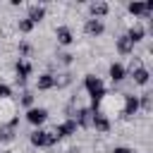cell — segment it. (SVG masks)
<instances>
[{"instance_id":"cell-1","label":"cell","mask_w":153,"mask_h":153,"mask_svg":"<svg viewBox=\"0 0 153 153\" xmlns=\"http://www.w3.org/2000/svg\"><path fill=\"white\" fill-rule=\"evenodd\" d=\"M122 105H124V93H105L96 108V112L112 117V115H122Z\"/></svg>"},{"instance_id":"cell-2","label":"cell","mask_w":153,"mask_h":153,"mask_svg":"<svg viewBox=\"0 0 153 153\" xmlns=\"http://www.w3.org/2000/svg\"><path fill=\"white\" fill-rule=\"evenodd\" d=\"M84 88H86V93L91 96V105H88V108L96 112L100 98L105 96V84H103L100 76H96V74H86V76H84Z\"/></svg>"},{"instance_id":"cell-3","label":"cell","mask_w":153,"mask_h":153,"mask_svg":"<svg viewBox=\"0 0 153 153\" xmlns=\"http://www.w3.org/2000/svg\"><path fill=\"white\" fill-rule=\"evenodd\" d=\"M29 141L33 148H50L60 141V136L55 134V129H33L29 134Z\"/></svg>"},{"instance_id":"cell-4","label":"cell","mask_w":153,"mask_h":153,"mask_svg":"<svg viewBox=\"0 0 153 153\" xmlns=\"http://www.w3.org/2000/svg\"><path fill=\"white\" fill-rule=\"evenodd\" d=\"M19 124V115H17V103L12 98L0 100V127H17Z\"/></svg>"},{"instance_id":"cell-5","label":"cell","mask_w":153,"mask_h":153,"mask_svg":"<svg viewBox=\"0 0 153 153\" xmlns=\"http://www.w3.org/2000/svg\"><path fill=\"white\" fill-rule=\"evenodd\" d=\"M33 74V65L29 62V60H17L14 62V81H17V86H26V79Z\"/></svg>"},{"instance_id":"cell-6","label":"cell","mask_w":153,"mask_h":153,"mask_svg":"<svg viewBox=\"0 0 153 153\" xmlns=\"http://www.w3.org/2000/svg\"><path fill=\"white\" fill-rule=\"evenodd\" d=\"M127 10H129V14H131V17H143V19H148V17H151V12H153V2H151V0H148V2L131 0V2H127Z\"/></svg>"},{"instance_id":"cell-7","label":"cell","mask_w":153,"mask_h":153,"mask_svg":"<svg viewBox=\"0 0 153 153\" xmlns=\"http://www.w3.org/2000/svg\"><path fill=\"white\" fill-rule=\"evenodd\" d=\"M139 112V96L124 93V105H122V120H131Z\"/></svg>"},{"instance_id":"cell-8","label":"cell","mask_w":153,"mask_h":153,"mask_svg":"<svg viewBox=\"0 0 153 153\" xmlns=\"http://www.w3.org/2000/svg\"><path fill=\"white\" fill-rule=\"evenodd\" d=\"M45 120H48V110L45 108H29L26 110V122L29 124H33L36 129H41V124H45Z\"/></svg>"},{"instance_id":"cell-9","label":"cell","mask_w":153,"mask_h":153,"mask_svg":"<svg viewBox=\"0 0 153 153\" xmlns=\"http://www.w3.org/2000/svg\"><path fill=\"white\" fill-rule=\"evenodd\" d=\"M84 31H86L91 38H98V36H103V31H105V22H103V19L88 17V19L84 22Z\"/></svg>"},{"instance_id":"cell-10","label":"cell","mask_w":153,"mask_h":153,"mask_svg":"<svg viewBox=\"0 0 153 153\" xmlns=\"http://www.w3.org/2000/svg\"><path fill=\"white\" fill-rule=\"evenodd\" d=\"M124 36H127V38H129V41H131V43L136 45V43H141V41L146 38V26H143L141 22H134V24L129 26V31H127Z\"/></svg>"},{"instance_id":"cell-11","label":"cell","mask_w":153,"mask_h":153,"mask_svg":"<svg viewBox=\"0 0 153 153\" xmlns=\"http://www.w3.org/2000/svg\"><path fill=\"white\" fill-rule=\"evenodd\" d=\"M127 76H131V81L136 84V86H146L148 81H151V72H148V67H136V69H131Z\"/></svg>"},{"instance_id":"cell-12","label":"cell","mask_w":153,"mask_h":153,"mask_svg":"<svg viewBox=\"0 0 153 153\" xmlns=\"http://www.w3.org/2000/svg\"><path fill=\"white\" fill-rule=\"evenodd\" d=\"M74 122H76V127L91 129V122H93V110H91V108H79V110H76V115H74Z\"/></svg>"},{"instance_id":"cell-13","label":"cell","mask_w":153,"mask_h":153,"mask_svg":"<svg viewBox=\"0 0 153 153\" xmlns=\"http://www.w3.org/2000/svg\"><path fill=\"white\" fill-rule=\"evenodd\" d=\"M26 19L33 22V24L43 22V19H45V5H38V2L29 5V7H26Z\"/></svg>"},{"instance_id":"cell-14","label":"cell","mask_w":153,"mask_h":153,"mask_svg":"<svg viewBox=\"0 0 153 153\" xmlns=\"http://www.w3.org/2000/svg\"><path fill=\"white\" fill-rule=\"evenodd\" d=\"M53 129H55V134L62 139V136H72V134H76V129H79V127H76V122H74V120H62V122H60V124H55Z\"/></svg>"},{"instance_id":"cell-15","label":"cell","mask_w":153,"mask_h":153,"mask_svg":"<svg viewBox=\"0 0 153 153\" xmlns=\"http://www.w3.org/2000/svg\"><path fill=\"white\" fill-rule=\"evenodd\" d=\"M55 38H57L60 45H72V43H74V31H72V26H57V29H55Z\"/></svg>"},{"instance_id":"cell-16","label":"cell","mask_w":153,"mask_h":153,"mask_svg":"<svg viewBox=\"0 0 153 153\" xmlns=\"http://www.w3.org/2000/svg\"><path fill=\"white\" fill-rule=\"evenodd\" d=\"M108 74H110L112 84H122V81L127 79V67H124L122 62H112L110 69H108Z\"/></svg>"},{"instance_id":"cell-17","label":"cell","mask_w":153,"mask_h":153,"mask_svg":"<svg viewBox=\"0 0 153 153\" xmlns=\"http://www.w3.org/2000/svg\"><path fill=\"white\" fill-rule=\"evenodd\" d=\"M36 88H38V91H50V88H55V76H53V72L38 74V76H36Z\"/></svg>"},{"instance_id":"cell-18","label":"cell","mask_w":153,"mask_h":153,"mask_svg":"<svg viewBox=\"0 0 153 153\" xmlns=\"http://www.w3.org/2000/svg\"><path fill=\"white\" fill-rule=\"evenodd\" d=\"M88 12H91V17H93V19H103V17L110 12V5H108V2H103V0H96V2H91V5H88Z\"/></svg>"},{"instance_id":"cell-19","label":"cell","mask_w":153,"mask_h":153,"mask_svg":"<svg viewBox=\"0 0 153 153\" xmlns=\"http://www.w3.org/2000/svg\"><path fill=\"white\" fill-rule=\"evenodd\" d=\"M115 50H117L120 55H131V53H134V43L122 33V36L115 38Z\"/></svg>"},{"instance_id":"cell-20","label":"cell","mask_w":153,"mask_h":153,"mask_svg":"<svg viewBox=\"0 0 153 153\" xmlns=\"http://www.w3.org/2000/svg\"><path fill=\"white\" fill-rule=\"evenodd\" d=\"M91 127L96 129V131H100V134H105V131H110V117H105V115H100V112H93V122H91Z\"/></svg>"},{"instance_id":"cell-21","label":"cell","mask_w":153,"mask_h":153,"mask_svg":"<svg viewBox=\"0 0 153 153\" xmlns=\"http://www.w3.org/2000/svg\"><path fill=\"white\" fill-rule=\"evenodd\" d=\"M139 110H143V112H151L153 110V93H141L139 96Z\"/></svg>"},{"instance_id":"cell-22","label":"cell","mask_w":153,"mask_h":153,"mask_svg":"<svg viewBox=\"0 0 153 153\" xmlns=\"http://www.w3.org/2000/svg\"><path fill=\"white\" fill-rule=\"evenodd\" d=\"M33 26H36V24H33V22H29L26 17H24V19H17V31H19V33H31V31H33Z\"/></svg>"},{"instance_id":"cell-23","label":"cell","mask_w":153,"mask_h":153,"mask_svg":"<svg viewBox=\"0 0 153 153\" xmlns=\"http://www.w3.org/2000/svg\"><path fill=\"white\" fill-rule=\"evenodd\" d=\"M53 76H55V86H57V88H62V86H69V84H72V74H69V72L53 74Z\"/></svg>"},{"instance_id":"cell-24","label":"cell","mask_w":153,"mask_h":153,"mask_svg":"<svg viewBox=\"0 0 153 153\" xmlns=\"http://www.w3.org/2000/svg\"><path fill=\"white\" fill-rule=\"evenodd\" d=\"M19 105H24V108H33V93H31V91H22V96H19Z\"/></svg>"},{"instance_id":"cell-25","label":"cell","mask_w":153,"mask_h":153,"mask_svg":"<svg viewBox=\"0 0 153 153\" xmlns=\"http://www.w3.org/2000/svg\"><path fill=\"white\" fill-rule=\"evenodd\" d=\"M55 57H57V65H65V67L74 62V55H72V53H57Z\"/></svg>"},{"instance_id":"cell-26","label":"cell","mask_w":153,"mask_h":153,"mask_svg":"<svg viewBox=\"0 0 153 153\" xmlns=\"http://www.w3.org/2000/svg\"><path fill=\"white\" fill-rule=\"evenodd\" d=\"M31 53H33V48H31V43H26V41H22V43H19V57L24 60V57H29Z\"/></svg>"},{"instance_id":"cell-27","label":"cell","mask_w":153,"mask_h":153,"mask_svg":"<svg viewBox=\"0 0 153 153\" xmlns=\"http://www.w3.org/2000/svg\"><path fill=\"white\" fill-rule=\"evenodd\" d=\"M7 98H12V88L7 84H0V100H7Z\"/></svg>"},{"instance_id":"cell-28","label":"cell","mask_w":153,"mask_h":153,"mask_svg":"<svg viewBox=\"0 0 153 153\" xmlns=\"http://www.w3.org/2000/svg\"><path fill=\"white\" fill-rule=\"evenodd\" d=\"M110 153H136L134 148H129V146H115Z\"/></svg>"},{"instance_id":"cell-29","label":"cell","mask_w":153,"mask_h":153,"mask_svg":"<svg viewBox=\"0 0 153 153\" xmlns=\"http://www.w3.org/2000/svg\"><path fill=\"white\" fill-rule=\"evenodd\" d=\"M67 153H81V151H79V148H69Z\"/></svg>"}]
</instances>
